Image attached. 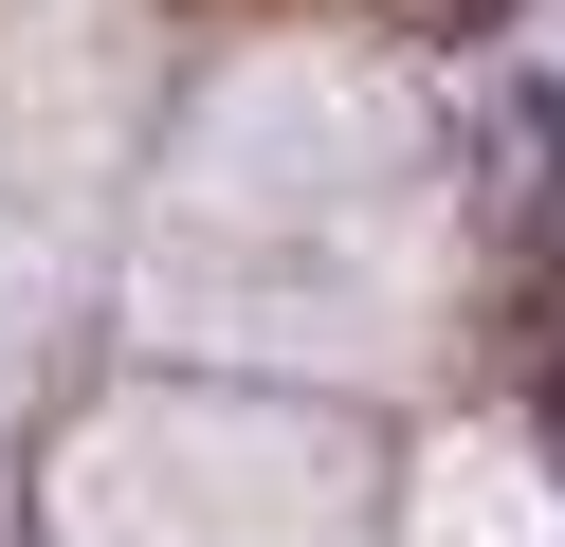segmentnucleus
I'll return each mask as SVG.
<instances>
[{
	"label": "nucleus",
	"instance_id": "f257e3e1",
	"mask_svg": "<svg viewBox=\"0 0 565 547\" xmlns=\"http://www.w3.org/2000/svg\"><path fill=\"white\" fill-rule=\"evenodd\" d=\"M438 19H475V36H492V19H511V0H438Z\"/></svg>",
	"mask_w": 565,
	"mask_h": 547
}]
</instances>
